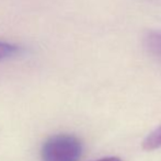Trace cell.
Wrapping results in <instances>:
<instances>
[{"label":"cell","instance_id":"obj_3","mask_svg":"<svg viewBox=\"0 0 161 161\" xmlns=\"http://www.w3.org/2000/svg\"><path fill=\"white\" fill-rule=\"evenodd\" d=\"M161 147V125L153 130L142 142V148L145 150H156Z\"/></svg>","mask_w":161,"mask_h":161},{"label":"cell","instance_id":"obj_4","mask_svg":"<svg viewBox=\"0 0 161 161\" xmlns=\"http://www.w3.org/2000/svg\"><path fill=\"white\" fill-rule=\"evenodd\" d=\"M20 53V47L12 43L0 41V62L8 58H12Z\"/></svg>","mask_w":161,"mask_h":161},{"label":"cell","instance_id":"obj_1","mask_svg":"<svg viewBox=\"0 0 161 161\" xmlns=\"http://www.w3.org/2000/svg\"><path fill=\"white\" fill-rule=\"evenodd\" d=\"M83 146L79 138L68 134H58L47 138L41 148L42 161H78Z\"/></svg>","mask_w":161,"mask_h":161},{"label":"cell","instance_id":"obj_5","mask_svg":"<svg viewBox=\"0 0 161 161\" xmlns=\"http://www.w3.org/2000/svg\"><path fill=\"white\" fill-rule=\"evenodd\" d=\"M97 161H122L119 158L117 157H106V158H102V159H99Z\"/></svg>","mask_w":161,"mask_h":161},{"label":"cell","instance_id":"obj_2","mask_svg":"<svg viewBox=\"0 0 161 161\" xmlns=\"http://www.w3.org/2000/svg\"><path fill=\"white\" fill-rule=\"evenodd\" d=\"M144 44L147 52L161 60V31H151L145 35Z\"/></svg>","mask_w":161,"mask_h":161}]
</instances>
